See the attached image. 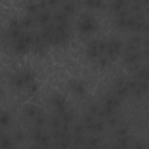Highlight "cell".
<instances>
[{
	"instance_id": "obj_1",
	"label": "cell",
	"mask_w": 149,
	"mask_h": 149,
	"mask_svg": "<svg viewBox=\"0 0 149 149\" xmlns=\"http://www.w3.org/2000/svg\"><path fill=\"white\" fill-rule=\"evenodd\" d=\"M98 24H97V21L92 17V16H83L80 20H79V23H78V28L81 33H85V34H90V33H93L95 29H97Z\"/></svg>"
},
{
	"instance_id": "obj_2",
	"label": "cell",
	"mask_w": 149,
	"mask_h": 149,
	"mask_svg": "<svg viewBox=\"0 0 149 149\" xmlns=\"http://www.w3.org/2000/svg\"><path fill=\"white\" fill-rule=\"evenodd\" d=\"M10 115L6 111H2L0 113V127H7L10 125Z\"/></svg>"
},
{
	"instance_id": "obj_3",
	"label": "cell",
	"mask_w": 149,
	"mask_h": 149,
	"mask_svg": "<svg viewBox=\"0 0 149 149\" xmlns=\"http://www.w3.org/2000/svg\"><path fill=\"white\" fill-rule=\"evenodd\" d=\"M50 20H51V15H50V13H48L47 10L42 12V13L38 15V22H40L42 26H47Z\"/></svg>"
},
{
	"instance_id": "obj_4",
	"label": "cell",
	"mask_w": 149,
	"mask_h": 149,
	"mask_svg": "<svg viewBox=\"0 0 149 149\" xmlns=\"http://www.w3.org/2000/svg\"><path fill=\"white\" fill-rule=\"evenodd\" d=\"M55 107L58 111V113L63 114L66 111V102L64 99H55Z\"/></svg>"
},
{
	"instance_id": "obj_5",
	"label": "cell",
	"mask_w": 149,
	"mask_h": 149,
	"mask_svg": "<svg viewBox=\"0 0 149 149\" xmlns=\"http://www.w3.org/2000/svg\"><path fill=\"white\" fill-rule=\"evenodd\" d=\"M16 50L19 51V52H21V54H23V52H26L27 50H28V45L24 43V41H23V38H22V36L17 40V44H16Z\"/></svg>"
},
{
	"instance_id": "obj_6",
	"label": "cell",
	"mask_w": 149,
	"mask_h": 149,
	"mask_svg": "<svg viewBox=\"0 0 149 149\" xmlns=\"http://www.w3.org/2000/svg\"><path fill=\"white\" fill-rule=\"evenodd\" d=\"M12 147V142L6 136H0V148L1 149H9Z\"/></svg>"
},
{
	"instance_id": "obj_7",
	"label": "cell",
	"mask_w": 149,
	"mask_h": 149,
	"mask_svg": "<svg viewBox=\"0 0 149 149\" xmlns=\"http://www.w3.org/2000/svg\"><path fill=\"white\" fill-rule=\"evenodd\" d=\"M73 90H74L78 94H84V93L86 92V88H85V86H84L81 83H77V84H74Z\"/></svg>"
},
{
	"instance_id": "obj_8",
	"label": "cell",
	"mask_w": 149,
	"mask_h": 149,
	"mask_svg": "<svg viewBox=\"0 0 149 149\" xmlns=\"http://www.w3.org/2000/svg\"><path fill=\"white\" fill-rule=\"evenodd\" d=\"M99 54L100 52H99V50L97 48H87V50H86V55L88 57H98Z\"/></svg>"
},
{
	"instance_id": "obj_9",
	"label": "cell",
	"mask_w": 149,
	"mask_h": 149,
	"mask_svg": "<svg viewBox=\"0 0 149 149\" xmlns=\"http://www.w3.org/2000/svg\"><path fill=\"white\" fill-rule=\"evenodd\" d=\"M28 90H29L30 93L35 94V93H37V91L40 90V85H38L36 81H34V83H31V84L28 85Z\"/></svg>"
},
{
	"instance_id": "obj_10",
	"label": "cell",
	"mask_w": 149,
	"mask_h": 149,
	"mask_svg": "<svg viewBox=\"0 0 149 149\" xmlns=\"http://www.w3.org/2000/svg\"><path fill=\"white\" fill-rule=\"evenodd\" d=\"M14 85H15L16 87H22V86L26 85V84H24V80H23V78H22V76H16V77H15V79H14Z\"/></svg>"
},
{
	"instance_id": "obj_11",
	"label": "cell",
	"mask_w": 149,
	"mask_h": 149,
	"mask_svg": "<svg viewBox=\"0 0 149 149\" xmlns=\"http://www.w3.org/2000/svg\"><path fill=\"white\" fill-rule=\"evenodd\" d=\"M125 5H126L125 1H115V2L112 3V6L114 7V9H116V10H121V9H123V6H125Z\"/></svg>"
},
{
	"instance_id": "obj_12",
	"label": "cell",
	"mask_w": 149,
	"mask_h": 149,
	"mask_svg": "<svg viewBox=\"0 0 149 149\" xmlns=\"http://www.w3.org/2000/svg\"><path fill=\"white\" fill-rule=\"evenodd\" d=\"M73 9V3L72 2H65L63 6V13H70Z\"/></svg>"
},
{
	"instance_id": "obj_13",
	"label": "cell",
	"mask_w": 149,
	"mask_h": 149,
	"mask_svg": "<svg viewBox=\"0 0 149 149\" xmlns=\"http://www.w3.org/2000/svg\"><path fill=\"white\" fill-rule=\"evenodd\" d=\"M63 120H64L65 122H70V121L72 120V114H71L70 112L65 111V112L63 113Z\"/></svg>"
},
{
	"instance_id": "obj_14",
	"label": "cell",
	"mask_w": 149,
	"mask_h": 149,
	"mask_svg": "<svg viewBox=\"0 0 149 149\" xmlns=\"http://www.w3.org/2000/svg\"><path fill=\"white\" fill-rule=\"evenodd\" d=\"M43 135H42V133H41V130L40 129H36L35 132H34V134H33V139L35 140V141H40L41 140V137H42Z\"/></svg>"
},
{
	"instance_id": "obj_15",
	"label": "cell",
	"mask_w": 149,
	"mask_h": 149,
	"mask_svg": "<svg viewBox=\"0 0 149 149\" xmlns=\"http://www.w3.org/2000/svg\"><path fill=\"white\" fill-rule=\"evenodd\" d=\"M23 139H24L23 132H22V130H17V132L15 133V140H16V141H23Z\"/></svg>"
},
{
	"instance_id": "obj_16",
	"label": "cell",
	"mask_w": 149,
	"mask_h": 149,
	"mask_svg": "<svg viewBox=\"0 0 149 149\" xmlns=\"http://www.w3.org/2000/svg\"><path fill=\"white\" fill-rule=\"evenodd\" d=\"M108 63H109V58H108V57H102V58H100V65H101V66H107Z\"/></svg>"
},
{
	"instance_id": "obj_17",
	"label": "cell",
	"mask_w": 149,
	"mask_h": 149,
	"mask_svg": "<svg viewBox=\"0 0 149 149\" xmlns=\"http://www.w3.org/2000/svg\"><path fill=\"white\" fill-rule=\"evenodd\" d=\"M30 24H31V19H30V17H24V19H23V26H24V27H27V26L29 27Z\"/></svg>"
},
{
	"instance_id": "obj_18",
	"label": "cell",
	"mask_w": 149,
	"mask_h": 149,
	"mask_svg": "<svg viewBox=\"0 0 149 149\" xmlns=\"http://www.w3.org/2000/svg\"><path fill=\"white\" fill-rule=\"evenodd\" d=\"M43 121H44V119H43L42 116H41V118H40V116H37V119H36V123H37V125H42V123H43Z\"/></svg>"
},
{
	"instance_id": "obj_19",
	"label": "cell",
	"mask_w": 149,
	"mask_h": 149,
	"mask_svg": "<svg viewBox=\"0 0 149 149\" xmlns=\"http://www.w3.org/2000/svg\"><path fill=\"white\" fill-rule=\"evenodd\" d=\"M97 142H98V141H97V139H91V141H90V144H91V146L94 148V147L97 146Z\"/></svg>"
},
{
	"instance_id": "obj_20",
	"label": "cell",
	"mask_w": 149,
	"mask_h": 149,
	"mask_svg": "<svg viewBox=\"0 0 149 149\" xmlns=\"http://www.w3.org/2000/svg\"><path fill=\"white\" fill-rule=\"evenodd\" d=\"M119 133H120V135L122 136V135L127 134V129H126V128H122V129H120V132H119Z\"/></svg>"
},
{
	"instance_id": "obj_21",
	"label": "cell",
	"mask_w": 149,
	"mask_h": 149,
	"mask_svg": "<svg viewBox=\"0 0 149 149\" xmlns=\"http://www.w3.org/2000/svg\"><path fill=\"white\" fill-rule=\"evenodd\" d=\"M34 149H42V148H40V147H35Z\"/></svg>"
}]
</instances>
